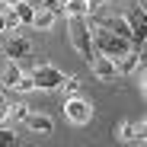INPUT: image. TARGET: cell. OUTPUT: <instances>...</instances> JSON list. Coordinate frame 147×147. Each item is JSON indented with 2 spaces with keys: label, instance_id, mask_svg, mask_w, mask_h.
Wrapping results in <instances>:
<instances>
[{
  "label": "cell",
  "instance_id": "cell-1",
  "mask_svg": "<svg viewBox=\"0 0 147 147\" xmlns=\"http://www.w3.org/2000/svg\"><path fill=\"white\" fill-rule=\"evenodd\" d=\"M93 51H96V55H106V58H112V61H118L125 51H131V42L112 35V32L102 29V26H96V29H93Z\"/></svg>",
  "mask_w": 147,
  "mask_h": 147
},
{
  "label": "cell",
  "instance_id": "cell-2",
  "mask_svg": "<svg viewBox=\"0 0 147 147\" xmlns=\"http://www.w3.org/2000/svg\"><path fill=\"white\" fill-rule=\"evenodd\" d=\"M67 26H70V45L86 58L93 55V32L86 26V16H67Z\"/></svg>",
  "mask_w": 147,
  "mask_h": 147
},
{
  "label": "cell",
  "instance_id": "cell-3",
  "mask_svg": "<svg viewBox=\"0 0 147 147\" xmlns=\"http://www.w3.org/2000/svg\"><path fill=\"white\" fill-rule=\"evenodd\" d=\"M32 83H35V90H61L64 86V74L55 64H38L32 70Z\"/></svg>",
  "mask_w": 147,
  "mask_h": 147
},
{
  "label": "cell",
  "instance_id": "cell-4",
  "mask_svg": "<svg viewBox=\"0 0 147 147\" xmlns=\"http://www.w3.org/2000/svg\"><path fill=\"white\" fill-rule=\"evenodd\" d=\"M64 112H67V118L74 121V125H86V121L93 118V106L83 99V96H70L67 106H64Z\"/></svg>",
  "mask_w": 147,
  "mask_h": 147
},
{
  "label": "cell",
  "instance_id": "cell-5",
  "mask_svg": "<svg viewBox=\"0 0 147 147\" xmlns=\"http://www.w3.org/2000/svg\"><path fill=\"white\" fill-rule=\"evenodd\" d=\"M29 51H32V42H29L26 35H13V38L3 42V55H7V61H19L22 55H29Z\"/></svg>",
  "mask_w": 147,
  "mask_h": 147
},
{
  "label": "cell",
  "instance_id": "cell-6",
  "mask_svg": "<svg viewBox=\"0 0 147 147\" xmlns=\"http://www.w3.org/2000/svg\"><path fill=\"white\" fill-rule=\"evenodd\" d=\"M90 70H93L99 80H112V77H118V70H115V61H112V58H106V55H96V51H93Z\"/></svg>",
  "mask_w": 147,
  "mask_h": 147
},
{
  "label": "cell",
  "instance_id": "cell-7",
  "mask_svg": "<svg viewBox=\"0 0 147 147\" xmlns=\"http://www.w3.org/2000/svg\"><path fill=\"white\" fill-rule=\"evenodd\" d=\"M125 22L131 26V42L141 48L144 45V22H147V16H144V10L138 7V10H128V16H125Z\"/></svg>",
  "mask_w": 147,
  "mask_h": 147
},
{
  "label": "cell",
  "instance_id": "cell-8",
  "mask_svg": "<svg viewBox=\"0 0 147 147\" xmlns=\"http://www.w3.org/2000/svg\"><path fill=\"white\" fill-rule=\"evenodd\" d=\"M141 64H144V58H141V48H138V51H125V55H121L115 61V70L118 74H134Z\"/></svg>",
  "mask_w": 147,
  "mask_h": 147
},
{
  "label": "cell",
  "instance_id": "cell-9",
  "mask_svg": "<svg viewBox=\"0 0 147 147\" xmlns=\"http://www.w3.org/2000/svg\"><path fill=\"white\" fill-rule=\"evenodd\" d=\"M26 125H29V131H35V134H51V128H55V121L48 118V115H38V112H29V118H26Z\"/></svg>",
  "mask_w": 147,
  "mask_h": 147
},
{
  "label": "cell",
  "instance_id": "cell-10",
  "mask_svg": "<svg viewBox=\"0 0 147 147\" xmlns=\"http://www.w3.org/2000/svg\"><path fill=\"white\" fill-rule=\"evenodd\" d=\"M102 29H109L112 35L128 38V42H131V26L125 22V16H112V19H106V22H102Z\"/></svg>",
  "mask_w": 147,
  "mask_h": 147
},
{
  "label": "cell",
  "instance_id": "cell-11",
  "mask_svg": "<svg viewBox=\"0 0 147 147\" xmlns=\"http://www.w3.org/2000/svg\"><path fill=\"white\" fill-rule=\"evenodd\" d=\"M61 10L67 16H90L93 13V3H90V0H61Z\"/></svg>",
  "mask_w": 147,
  "mask_h": 147
},
{
  "label": "cell",
  "instance_id": "cell-12",
  "mask_svg": "<svg viewBox=\"0 0 147 147\" xmlns=\"http://www.w3.org/2000/svg\"><path fill=\"white\" fill-rule=\"evenodd\" d=\"M144 131H147V125L144 121H121V141H144Z\"/></svg>",
  "mask_w": 147,
  "mask_h": 147
},
{
  "label": "cell",
  "instance_id": "cell-13",
  "mask_svg": "<svg viewBox=\"0 0 147 147\" xmlns=\"http://www.w3.org/2000/svg\"><path fill=\"white\" fill-rule=\"evenodd\" d=\"M32 26H35V29H42V32H48V29L55 26V10H48V7L35 10V16H32Z\"/></svg>",
  "mask_w": 147,
  "mask_h": 147
},
{
  "label": "cell",
  "instance_id": "cell-14",
  "mask_svg": "<svg viewBox=\"0 0 147 147\" xmlns=\"http://www.w3.org/2000/svg\"><path fill=\"white\" fill-rule=\"evenodd\" d=\"M13 13H16V19H19V26H32V16H35V7L22 0V3H16V7H13Z\"/></svg>",
  "mask_w": 147,
  "mask_h": 147
},
{
  "label": "cell",
  "instance_id": "cell-15",
  "mask_svg": "<svg viewBox=\"0 0 147 147\" xmlns=\"http://www.w3.org/2000/svg\"><path fill=\"white\" fill-rule=\"evenodd\" d=\"M19 77H22V70H19V64L16 61H7V67H3V86H16L19 83Z\"/></svg>",
  "mask_w": 147,
  "mask_h": 147
},
{
  "label": "cell",
  "instance_id": "cell-16",
  "mask_svg": "<svg viewBox=\"0 0 147 147\" xmlns=\"http://www.w3.org/2000/svg\"><path fill=\"white\" fill-rule=\"evenodd\" d=\"M10 121H26L29 118V106L26 102H16V106H10V115H7Z\"/></svg>",
  "mask_w": 147,
  "mask_h": 147
},
{
  "label": "cell",
  "instance_id": "cell-17",
  "mask_svg": "<svg viewBox=\"0 0 147 147\" xmlns=\"http://www.w3.org/2000/svg\"><path fill=\"white\" fill-rule=\"evenodd\" d=\"M0 147H19V141L10 128H0Z\"/></svg>",
  "mask_w": 147,
  "mask_h": 147
},
{
  "label": "cell",
  "instance_id": "cell-18",
  "mask_svg": "<svg viewBox=\"0 0 147 147\" xmlns=\"http://www.w3.org/2000/svg\"><path fill=\"white\" fill-rule=\"evenodd\" d=\"M13 90H19V93H32V90H35V83H32V74H22V77H19V83H16Z\"/></svg>",
  "mask_w": 147,
  "mask_h": 147
},
{
  "label": "cell",
  "instance_id": "cell-19",
  "mask_svg": "<svg viewBox=\"0 0 147 147\" xmlns=\"http://www.w3.org/2000/svg\"><path fill=\"white\" fill-rule=\"evenodd\" d=\"M3 26L13 32V29H19V19H16V13L13 10H3Z\"/></svg>",
  "mask_w": 147,
  "mask_h": 147
},
{
  "label": "cell",
  "instance_id": "cell-20",
  "mask_svg": "<svg viewBox=\"0 0 147 147\" xmlns=\"http://www.w3.org/2000/svg\"><path fill=\"white\" fill-rule=\"evenodd\" d=\"M64 90H67L70 96H77V90H80V80H74V77H64Z\"/></svg>",
  "mask_w": 147,
  "mask_h": 147
},
{
  "label": "cell",
  "instance_id": "cell-21",
  "mask_svg": "<svg viewBox=\"0 0 147 147\" xmlns=\"http://www.w3.org/2000/svg\"><path fill=\"white\" fill-rule=\"evenodd\" d=\"M7 115H10V102H7V99H3V96H0V121H3V118H7Z\"/></svg>",
  "mask_w": 147,
  "mask_h": 147
},
{
  "label": "cell",
  "instance_id": "cell-22",
  "mask_svg": "<svg viewBox=\"0 0 147 147\" xmlns=\"http://www.w3.org/2000/svg\"><path fill=\"white\" fill-rule=\"evenodd\" d=\"M0 3H3V10H13L16 3H22V0H0Z\"/></svg>",
  "mask_w": 147,
  "mask_h": 147
},
{
  "label": "cell",
  "instance_id": "cell-23",
  "mask_svg": "<svg viewBox=\"0 0 147 147\" xmlns=\"http://www.w3.org/2000/svg\"><path fill=\"white\" fill-rule=\"evenodd\" d=\"M45 7H48V10H55V13H58V7H61V0H45Z\"/></svg>",
  "mask_w": 147,
  "mask_h": 147
},
{
  "label": "cell",
  "instance_id": "cell-24",
  "mask_svg": "<svg viewBox=\"0 0 147 147\" xmlns=\"http://www.w3.org/2000/svg\"><path fill=\"white\" fill-rule=\"evenodd\" d=\"M90 3H93V7H102V3H109V0H90Z\"/></svg>",
  "mask_w": 147,
  "mask_h": 147
},
{
  "label": "cell",
  "instance_id": "cell-25",
  "mask_svg": "<svg viewBox=\"0 0 147 147\" xmlns=\"http://www.w3.org/2000/svg\"><path fill=\"white\" fill-rule=\"evenodd\" d=\"M0 32H7V26H3V13H0Z\"/></svg>",
  "mask_w": 147,
  "mask_h": 147
}]
</instances>
